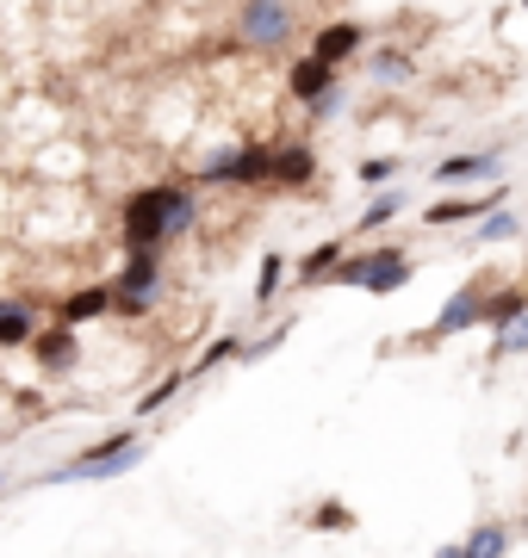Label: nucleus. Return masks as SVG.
I'll return each mask as SVG.
<instances>
[{"mask_svg": "<svg viewBox=\"0 0 528 558\" xmlns=\"http://www.w3.org/2000/svg\"><path fill=\"white\" fill-rule=\"evenodd\" d=\"M0 490H7V472H0Z\"/></svg>", "mask_w": 528, "mask_h": 558, "instance_id": "2f4dec72", "label": "nucleus"}, {"mask_svg": "<svg viewBox=\"0 0 528 558\" xmlns=\"http://www.w3.org/2000/svg\"><path fill=\"white\" fill-rule=\"evenodd\" d=\"M429 174L442 186H460V180H497L504 174V143H485V149H460V156H442Z\"/></svg>", "mask_w": 528, "mask_h": 558, "instance_id": "423d86ee", "label": "nucleus"}, {"mask_svg": "<svg viewBox=\"0 0 528 558\" xmlns=\"http://www.w3.org/2000/svg\"><path fill=\"white\" fill-rule=\"evenodd\" d=\"M485 304H491V279H467V286H454V299L435 311L429 329H417V348H442L447 336H467L472 323H485Z\"/></svg>", "mask_w": 528, "mask_h": 558, "instance_id": "7ed1b4c3", "label": "nucleus"}, {"mask_svg": "<svg viewBox=\"0 0 528 558\" xmlns=\"http://www.w3.org/2000/svg\"><path fill=\"white\" fill-rule=\"evenodd\" d=\"M435 558H467V553H460V539H454V546H442V553H435Z\"/></svg>", "mask_w": 528, "mask_h": 558, "instance_id": "c756f323", "label": "nucleus"}, {"mask_svg": "<svg viewBox=\"0 0 528 558\" xmlns=\"http://www.w3.org/2000/svg\"><path fill=\"white\" fill-rule=\"evenodd\" d=\"M286 94L292 100H324V94H336V69H324L317 57H299L292 69H286Z\"/></svg>", "mask_w": 528, "mask_h": 558, "instance_id": "2eb2a0df", "label": "nucleus"}, {"mask_svg": "<svg viewBox=\"0 0 528 558\" xmlns=\"http://www.w3.org/2000/svg\"><path fill=\"white\" fill-rule=\"evenodd\" d=\"M292 25H299V7H286V0L237 7V44L243 50H280V44H292Z\"/></svg>", "mask_w": 528, "mask_h": 558, "instance_id": "20e7f679", "label": "nucleus"}, {"mask_svg": "<svg viewBox=\"0 0 528 558\" xmlns=\"http://www.w3.org/2000/svg\"><path fill=\"white\" fill-rule=\"evenodd\" d=\"M367 75L373 81H410V57L405 50H373V57H367Z\"/></svg>", "mask_w": 528, "mask_h": 558, "instance_id": "5701e85b", "label": "nucleus"}, {"mask_svg": "<svg viewBox=\"0 0 528 558\" xmlns=\"http://www.w3.org/2000/svg\"><path fill=\"white\" fill-rule=\"evenodd\" d=\"M410 274H417V260H392V267H380V274L367 279V292H373V299H392V292H405L410 286Z\"/></svg>", "mask_w": 528, "mask_h": 558, "instance_id": "4be33fe9", "label": "nucleus"}, {"mask_svg": "<svg viewBox=\"0 0 528 558\" xmlns=\"http://www.w3.org/2000/svg\"><path fill=\"white\" fill-rule=\"evenodd\" d=\"M410 199H417V193H410L405 180H398V186H386V193H373V199L361 205V218H355V230H361V236H373V230H386L392 218H405V211H410Z\"/></svg>", "mask_w": 528, "mask_h": 558, "instance_id": "4468645a", "label": "nucleus"}, {"mask_svg": "<svg viewBox=\"0 0 528 558\" xmlns=\"http://www.w3.org/2000/svg\"><path fill=\"white\" fill-rule=\"evenodd\" d=\"M163 255H124L119 279H112V292H137V299H163Z\"/></svg>", "mask_w": 528, "mask_h": 558, "instance_id": "ddd939ff", "label": "nucleus"}, {"mask_svg": "<svg viewBox=\"0 0 528 558\" xmlns=\"http://www.w3.org/2000/svg\"><path fill=\"white\" fill-rule=\"evenodd\" d=\"M149 311H156V299H137V292H112V317L137 323V317H149Z\"/></svg>", "mask_w": 528, "mask_h": 558, "instance_id": "bb28decb", "label": "nucleus"}, {"mask_svg": "<svg viewBox=\"0 0 528 558\" xmlns=\"http://www.w3.org/2000/svg\"><path fill=\"white\" fill-rule=\"evenodd\" d=\"M516 317H528V279H504V286L491 292V304H485V329L491 336H504Z\"/></svg>", "mask_w": 528, "mask_h": 558, "instance_id": "dca6fc26", "label": "nucleus"}, {"mask_svg": "<svg viewBox=\"0 0 528 558\" xmlns=\"http://www.w3.org/2000/svg\"><path fill=\"white\" fill-rule=\"evenodd\" d=\"M343 106H348V94H343V87H336V94H324V100H311L305 112H311V119H317V124H324V119H336Z\"/></svg>", "mask_w": 528, "mask_h": 558, "instance_id": "c85d7f7f", "label": "nucleus"}, {"mask_svg": "<svg viewBox=\"0 0 528 558\" xmlns=\"http://www.w3.org/2000/svg\"><path fill=\"white\" fill-rule=\"evenodd\" d=\"M286 336H292V317H280L274 329H262V336H255V341L243 348V360H262V354H274V348H280Z\"/></svg>", "mask_w": 528, "mask_h": 558, "instance_id": "a878e982", "label": "nucleus"}, {"mask_svg": "<svg viewBox=\"0 0 528 558\" xmlns=\"http://www.w3.org/2000/svg\"><path fill=\"white\" fill-rule=\"evenodd\" d=\"M516 354H528V317H516L504 336L491 341V360H516Z\"/></svg>", "mask_w": 528, "mask_h": 558, "instance_id": "393cba45", "label": "nucleus"}, {"mask_svg": "<svg viewBox=\"0 0 528 558\" xmlns=\"http://www.w3.org/2000/svg\"><path fill=\"white\" fill-rule=\"evenodd\" d=\"M361 186H380V193L398 186V156H367L361 161Z\"/></svg>", "mask_w": 528, "mask_h": 558, "instance_id": "b1692460", "label": "nucleus"}, {"mask_svg": "<svg viewBox=\"0 0 528 558\" xmlns=\"http://www.w3.org/2000/svg\"><path fill=\"white\" fill-rule=\"evenodd\" d=\"M311 527H336V534H348V527H355V515H348L343 502H324V509L311 515Z\"/></svg>", "mask_w": 528, "mask_h": 558, "instance_id": "cd10ccee", "label": "nucleus"}, {"mask_svg": "<svg viewBox=\"0 0 528 558\" xmlns=\"http://www.w3.org/2000/svg\"><path fill=\"white\" fill-rule=\"evenodd\" d=\"M311 180H317V149L299 137H280V149H274V186H286V193H305Z\"/></svg>", "mask_w": 528, "mask_h": 558, "instance_id": "9d476101", "label": "nucleus"}, {"mask_svg": "<svg viewBox=\"0 0 528 558\" xmlns=\"http://www.w3.org/2000/svg\"><path fill=\"white\" fill-rule=\"evenodd\" d=\"M243 348H249V336H237V329H224V336L212 341V348H205V354L193 360V366H187V373L200 379V373H212V366H224V360H243Z\"/></svg>", "mask_w": 528, "mask_h": 558, "instance_id": "aec40b11", "label": "nucleus"}, {"mask_svg": "<svg viewBox=\"0 0 528 558\" xmlns=\"http://www.w3.org/2000/svg\"><path fill=\"white\" fill-rule=\"evenodd\" d=\"M523 539H528V509H523Z\"/></svg>", "mask_w": 528, "mask_h": 558, "instance_id": "7c9ffc66", "label": "nucleus"}, {"mask_svg": "<svg viewBox=\"0 0 528 558\" xmlns=\"http://www.w3.org/2000/svg\"><path fill=\"white\" fill-rule=\"evenodd\" d=\"M509 546H516V527H509V521H479V527L460 539L467 558H509Z\"/></svg>", "mask_w": 528, "mask_h": 558, "instance_id": "f3484780", "label": "nucleus"}, {"mask_svg": "<svg viewBox=\"0 0 528 558\" xmlns=\"http://www.w3.org/2000/svg\"><path fill=\"white\" fill-rule=\"evenodd\" d=\"M343 260H348V242H343V236H336V242H317V248H311V255L299 260V267H292V279H299V292H317V286H329Z\"/></svg>", "mask_w": 528, "mask_h": 558, "instance_id": "f8f14e48", "label": "nucleus"}, {"mask_svg": "<svg viewBox=\"0 0 528 558\" xmlns=\"http://www.w3.org/2000/svg\"><path fill=\"white\" fill-rule=\"evenodd\" d=\"M516 236H528V218L504 205L497 218H485L479 230H472V248H497V242H516Z\"/></svg>", "mask_w": 528, "mask_h": 558, "instance_id": "6ab92c4d", "label": "nucleus"}, {"mask_svg": "<svg viewBox=\"0 0 528 558\" xmlns=\"http://www.w3.org/2000/svg\"><path fill=\"white\" fill-rule=\"evenodd\" d=\"M286 274H292V267H286L280 248H274V255H262V267H255V292H249V299H255V311H274V299L286 292Z\"/></svg>", "mask_w": 528, "mask_h": 558, "instance_id": "a211bd4d", "label": "nucleus"}, {"mask_svg": "<svg viewBox=\"0 0 528 558\" xmlns=\"http://www.w3.org/2000/svg\"><path fill=\"white\" fill-rule=\"evenodd\" d=\"M504 205H509V186H491V193H454V199L429 205L423 223H429V230H447V223H472V230H479V223L497 218Z\"/></svg>", "mask_w": 528, "mask_h": 558, "instance_id": "39448f33", "label": "nucleus"}, {"mask_svg": "<svg viewBox=\"0 0 528 558\" xmlns=\"http://www.w3.org/2000/svg\"><path fill=\"white\" fill-rule=\"evenodd\" d=\"M32 360H38V373L62 379V373H75V360H82V336H75L69 323H50V329H38V341H32Z\"/></svg>", "mask_w": 528, "mask_h": 558, "instance_id": "0eeeda50", "label": "nucleus"}, {"mask_svg": "<svg viewBox=\"0 0 528 558\" xmlns=\"http://www.w3.org/2000/svg\"><path fill=\"white\" fill-rule=\"evenodd\" d=\"M143 459H149L143 428H112V435H100L94 447L69 453L62 465H50V472H38V478H25V490H44V484H106V478L137 472Z\"/></svg>", "mask_w": 528, "mask_h": 558, "instance_id": "f257e3e1", "label": "nucleus"}, {"mask_svg": "<svg viewBox=\"0 0 528 558\" xmlns=\"http://www.w3.org/2000/svg\"><path fill=\"white\" fill-rule=\"evenodd\" d=\"M175 193H181V180H156V186H137V193L124 199V230H119L124 255H163V248H168Z\"/></svg>", "mask_w": 528, "mask_h": 558, "instance_id": "f03ea898", "label": "nucleus"}, {"mask_svg": "<svg viewBox=\"0 0 528 558\" xmlns=\"http://www.w3.org/2000/svg\"><path fill=\"white\" fill-rule=\"evenodd\" d=\"M187 379H193V373H168V379H156V385L137 398V416H156V410H168V403L187 391Z\"/></svg>", "mask_w": 528, "mask_h": 558, "instance_id": "412c9836", "label": "nucleus"}, {"mask_svg": "<svg viewBox=\"0 0 528 558\" xmlns=\"http://www.w3.org/2000/svg\"><path fill=\"white\" fill-rule=\"evenodd\" d=\"M94 317H112V279L106 286H75V292L57 299V323H69V329H82Z\"/></svg>", "mask_w": 528, "mask_h": 558, "instance_id": "9b49d317", "label": "nucleus"}, {"mask_svg": "<svg viewBox=\"0 0 528 558\" xmlns=\"http://www.w3.org/2000/svg\"><path fill=\"white\" fill-rule=\"evenodd\" d=\"M361 44H367L361 25H355V20H336V25H317V38H311L305 57H317L324 69H343V62L361 57Z\"/></svg>", "mask_w": 528, "mask_h": 558, "instance_id": "1a4fd4ad", "label": "nucleus"}, {"mask_svg": "<svg viewBox=\"0 0 528 558\" xmlns=\"http://www.w3.org/2000/svg\"><path fill=\"white\" fill-rule=\"evenodd\" d=\"M38 304L32 299H20V292H13V299H0V354H32V341H38Z\"/></svg>", "mask_w": 528, "mask_h": 558, "instance_id": "6e6552de", "label": "nucleus"}]
</instances>
